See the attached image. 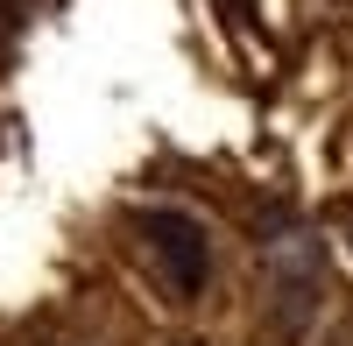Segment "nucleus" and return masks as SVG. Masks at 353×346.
<instances>
[{
    "label": "nucleus",
    "mask_w": 353,
    "mask_h": 346,
    "mask_svg": "<svg viewBox=\"0 0 353 346\" xmlns=\"http://www.w3.org/2000/svg\"><path fill=\"white\" fill-rule=\"evenodd\" d=\"M134 226H141V241H149L163 283H170L176 297H198L205 290V269H212V241H205V226L191 212H170V205L163 212H141Z\"/></svg>",
    "instance_id": "nucleus-1"
}]
</instances>
